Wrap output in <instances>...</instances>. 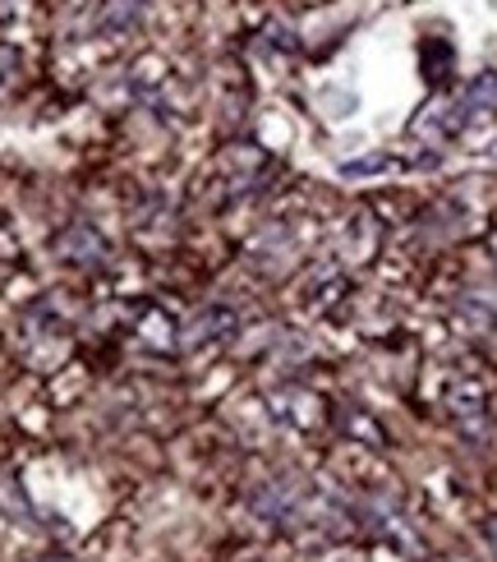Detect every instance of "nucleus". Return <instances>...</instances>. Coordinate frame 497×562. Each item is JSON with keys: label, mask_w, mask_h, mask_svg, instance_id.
<instances>
[{"label": "nucleus", "mask_w": 497, "mask_h": 562, "mask_svg": "<svg viewBox=\"0 0 497 562\" xmlns=\"http://www.w3.org/2000/svg\"><path fill=\"white\" fill-rule=\"evenodd\" d=\"M484 535H488V544H493V553H497V517L484 526Z\"/></svg>", "instance_id": "nucleus-1"}]
</instances>
